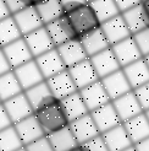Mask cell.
I'll use <instances>...</instances> for the list:
<instances>
[{"mask_svg":"<svg viewBox=\"0 0 149 151\" xmlns=\"http://www.w3.org/2000/svg\"><path fill=\"white\" fill-rule=\"evenodd\" d=\"M100 81H101L104 88H105L110 101H113V100L117 99V97L132 91V87L130 85L127 78L125 76L122 69H118V70L114 71L113 74L100 79Z\"/></svg>","mask_w":149,"mask_h":151,"instance_id":"cell-12","label":"cell"},{"mask_svg":"<svg viewBox=\"0 0 149 151\" xmlns=\"http://www.w3.org/2000/svg\"><path fill=\"white\" fill-rule=\"evenodd\" d=\"M47 137L54 151H67L76 145H78V142L69 125L51 134H48Z\"/></svg>","mask_w":149,"mask_h":151,"instance_id":"cell-28","label":"cell"},{"mask_svg":"<svg viewBox=\"0 0 149 151\" xmlns=\"http://www.w3.org/2000/svg\"><path fill=\"white\" fill-rule=\"evenodd\" d=\"M78 92L82 96V99H83L86 103V107L88 108L89 112L110 102V99L100 80H96L93 84L78 90Z\"/></svg>","mask_w":149,"mask_h":151,"instance_id":"cell-15","label":"cell"},{"mask_svg":"<svg viewBox=\"0 0 149 151\" xmlns=\"http://www.w3.org/2000/svg\"><path fill=\"white\" fill-rule=\"evenodd\" d=\"M23 38L27 43L29 50H31L33 58H37V57L42 55L43 53L55 48L45 26H42L40 28L23 36Z\"/></svg>","mask_w":149,"mask_h":151,"instance_id":"cell-19","label":"cell"},{"mask_svg":"<svg viewBox=\"0 0 149 151\" xmlns=\"http://www.w3.org/2000/svg\"><path fill=\"white\" fill-rule=\"evenodd\" d=\"M12 17L16 21V24L22 33V37L44 26L43 21L40 20L34 6H28L26 9L13 14Z\"/></svg>","mask_w":149,"mask_h":151,"instance_id":"cell-22","label":"cell"},{"mask_svg":"<svg viewBox=\"0 0 149 151\" xmlns=\"http://www.w3.org/2000/svg\"><path fill=\"white\" fill-rule=\"evenodd\" d=\"M115 3L118 7V10H120V12H123L126 10L131 9V7L140 4L142 0H115Z\"/></svg>","mask_w":149,"mask_h":151,"instance_id":"cell-41","label":"cell"},{"mask_svg":"<svg viewBox=\"0 0 149 151\" xmlns=\"http://www.w3.org/2000/svg\"><path fill=\"white\" fill-rule=\"evenodd\" d=\"M23 146L13 124L0 130V151H15Z\"/></svg>","mask_w":149,"mask_h":151,"instance_id":"cell-34","label":"cell"},{"mask_svg":"<svg viewBox=\"0 0 149 151\" xmlns=\"http://www.w3.org/2000/svg\"><path fill=\"white\" fill-rule=\"evenodd\" d=\"M60 3L62 5L64 12H69L73 9H76L79 5H83L86 3H88L87 0H60Z\"/></svg>","mask_w":149,"mask_h":151,"instance_id":"cell-40","label":"cell"},{"mask_svg":"<svg viewBox=\"0 0 149 151\" xmlns=\"http://www.w3.org/2000/svg\"><path fill=\"white\" fill-rule=\"evenodd\" d=\"M65 15L67 16L78 40H81L87 33L100 27V21L96 17L93 7L89 3L79 5L76 9L65 12Z\"/></svg>","mask_w":149,"mask_h":151,"instance_id":"cell-2","label":"cell"},{"mask_svg":"<svg viewBox=\"0 0 149 151\" xmlns=\"http://www.w3.org/2000/svg\"><path fill=\"white\" fill-rule=\"evenodd\" d=\"M133 145H135L137 151H149V137L136 142V144H133Z\"/></svg>","mask_w":149,"mask_h":151,"instance_id":"cell-44","label":"cell"},{"mask_svg":"<svg viewBox=\"0 0 149 151\" xmlns=\"http://www.w3.org/2000/svg\"><path fill=\"white\" fill-rule=\"evenodd\" d=\"M0 103H3V102H1V100H0Z\"/></svg>","mask_w":149,"mask_h":151,"instance_id":"cell-54","label":"cell"},{"mask_svg":"<svg viewBox=\"0 0 149 151\" xmlns=\"http://www.w3.org/2000/svg\"><path fill=\"white\" fill-rule=\"evenodd\" d=\"M13 127H15V129H16L23 146L27 144H31L34 140L45 135L43 128L40 127V124L38 122V119L35 118L34 113L32 116H29L25 119L20 120V122L15 123Z\"/></svg>","mask_w":149,"mask_h":151,"instance_id":"cell-17","label":"cell"},{"mask_svg":"<svg viewBox=\"0 0 149 151\" xmlns=\"http://www.w3.org/2000/svg\"><path fill=\"white\" fill-rule=\"evenodd\" d=\"M79 41L82 43V46H83L88 58H91L92 55L96 54V53H99V52L110 47L106 37L104 35V32L101 31L100 27H98L92 32L87 33L86 36L82 37Z\"/></svg>","mask_w":149,"mask_h":151,"instance_id":"cell-27","label":"cell"},{"mask_svg":"<svg viewBox=\"0 0 149 151\" xmlns=\"http://www.w3.org/2000/svg\"><path fill=\"white\" fill-rule=\"evenodd\" d=\"M4 1L7 6V9L10 10L11 15L23 10L28 6H33L31 0H4Z\"/></svg>","mask_w":149,"mask_h":151,"instance_id":"cell-38","label":"cell"},{"mask_svg":"<svg viewBox=\"0 0 149 151\" xmlns=\"http://www.w3.org/2000/svg\"><path fill=\"white\" fill-rule=\"evenodd\" d=\"M121 16L123 17L131 35H135L139 31H142V29L149 27V21L143 10L142 3L121 12Z\"/></svg>","mask_w":149,"mask_h":151,"instance_id":"cell-25","label":"cell"},{"mask_svg":"<svg viewBox=\"0 0 149 151\" xmlns=\"http://www.w3.org/2000/svg\"><path fill=\"white\" fill-rule=\"evenodd\" d=\"M34 7L44 25L59 19L61 15L65 14L60 0H44V1L34 5Z\"/></svg>","mask_w":149,"mask_h":151,"instance_id":"cell-30","label":"cell"},{"mask_svg":"<svg viewBox=\"0 0 149 151\" xmlns=\"http://www.w3.org/2000/svg\"><path fill=\"white\" fill-rule=\"evenodd\" d=\"M12 125V122L11 119L9 117V114H7V112L4 107L3 103H0V130L5 129V128Z\"/></svg>","mask_w":149,"mask_h":151,"instance_id":"cell-42","label":"cell"},{"mask_svg":"<svg viewBox=\"0 0 149 151\" xmlns=\"http://www.w3.org/2000/svg\"><path fill=\"white\" fill-rule=\"evenodd\" d=\"M133 40L137 43V46L142 53V55L145 57L149 54V27L142 29L135 35H132Z\"/></svg>","mask_w":149,"mask_h":151,"instance_id":"cell-35","label":"cell"},{"mask_svg":"<svg viewBox=\"0 0 149 151\" xmlns=\"http://www.w3.org/2000/svg\"><path fill=\"white\" fill-rule=\"evenodd\" d=\"M67 151H89V150H88V147L84 144H78V145H76L74 147L67 150Z\"/></svg>","mask_w":149,"mask_h":151,"instance_id":"cell-46","label":"cell"},{"mask_svg":"<svg viewBox=\"0 0 149 151\" xmlns=\"http://www.w3.org/2000/svg\"><path fill=\"white\" fill-rule=\"evenodd\" d=\"M34 59H35V62L38 64L39 69L43 74V78L45 80L51 78V76H54V75L57 73L67 69L56 48H53L45 53H43L42 55L37 57Z\"/></svg>","mask_w":149,"mask_h":151,"instance_id":"cell-18","label":"cell"},{"mask_svg":"<svg viewBox=\"0 0 149 151\" xmlns=\"http://www.w3.org/2000/svg\"><path fill=\"white\" fill-rule=\"evenodd\" d=\"M122 151H137V150H136L135 145H132V146H130V147H127V149H125V150H122Z\"/></svg>","mask_w":149,"mask_h":151,"instance_id":"cell-48","label":"cell"},{"mask_svg":"<svg viewBox=\"0 0 149 151\" xmlns=\"http://www.w3.org/2000/svg\"><path fill=\"white\" fill-rule=\"evenodd\" d=\"M0 48H1V47H0Z\"/></svg>","mask_w":149,"mask_h":151,"instance_id":"cell-55","label":"cell"},{"mask_svg":"<svg viewBox=\"0 0 149 151\" xmlns=\"http://www.w3.org/2000/svg\"><path fill=\"white\" fill-rule=\"evenodd\" d=\"M15 75H16V78L20 82V85L22 87L23 91L26 90L31 88L32 86L39 84V82L44 81L45 79L43 78V74L39 69L38 64H37L35 59L33 58L32 60H29V62L22 64L17 68H15L12 69Z\"/></svg>","mask_w":149,"mask_h":151,"instance_id":"cell-7","label":"cell"},{"mask_svg":"<svg viewBox=\"0 0 149 151\" xmlns=\"http://www.w3.org/2000/svg\"><path fill=\"white\" fill-rule=\"evenodd\" d=\"M111 103H113L114 108L117 112V114L120 117L122 123L133 118V117L138 116L139 113L143 112L135 92H133V90L127 93L122 95V96H120V97H117L115 100H113Z\"/></svg>","mask_w":149,"mask_h":151,"instance_id":"cell-11","label":"cell"},{"mask_svg":"<svg viewBox=\"0 0 149 151\" xmlns=\"http://www.w3.org/2000/svg\"><path fill=\"white\" fill-rule=\"evenodd\" d=\"M9 16H11L10 10L7 9V6H6L4 0H0V21L6 19V17H9Z\"/></svg>","mask_w":149,"mask_h":151,"instance_id":"cell-45","label":"cell"},{"mask_svg":"<svg viewBox=\"0 0 149 151\" xmlns=\"http://www.w3.org/2000/svg\"><path fill=\"white\" fill-rule=\"evenodd\" d=\"M21 37L22 33L12 15L0 21V47H4Z\"/></svg>","mask_w":149,"mask_h":151,"instance_id":"cell-32","label":"cell"},{"mask_svg":"<svg viewBox=\"0 0 149 151\" xmlns=\"http://www.w3.org/2000/svg\"><path fill=\"white\" fill-rule=\"evenodd\" d=\"M25 147L27 151H54L47 135H44V137L34 140L33 142H31V144L25 145Z\"/></svg>","mask_w":149,"mask_h":151,"instance_id":"cell-37","label":"cell"},{"mask_svg":"<svg viewBox=\"0 0 149 151\" xmlns=\"http://www.w3.org/2000/svg\"><path fill=\"white\" fill-rule=\"evenodd\" d=\"M133 92H135L137 100L140 104V107H142L143 112L149 109V81L147 84L139 86L137 88L133 90Z\"/></svg>","mask_w":149,"mask_h":151,"instance_id":"cell-36","label":"cell"},{"mask_svg":"<svg viewBox=\"0 0 149 151\" xmlns=\"http://www.w3.org/2000/svg\"><path fill=\"white\" fill-rule=\"evenodd\" d=\"M89 59H91V62L94 66V70L99 79H103L108 76V75L113 74L114 71L121 69L111 47L96 53V54L92 55Z\"/></svg>","mask_w":149,"mask_h":151,"instance_id":"cell-13","label":"cell"},{"mask_svg":"<svg viewBox=\"0 0 149 151\" xmlns=\"http://www.w3.org/2000/svg\"><path fill=\"white\" fill-rule=\"evenodd\" d=\"M110 47L113 49L114 54L121 68L136 62V60H138L140 58H143L142 53H140L137 43L135 42L132 36L113 44V46H110Z\"/></svg>","mask_w":149,"mask_h":151,"instance_id":"cell-5","label":"cell"},{"mask_svg":"<svg viewBox=\"0 0 149 151\" xmlns=\"http://www.w3.org/2000/svg\"><path fill=\"white\" fill-rule=\"evenodd\" d=\"M67 70L71 75L74 85H76L77 90H81L88 85H91L93 82H95L96 80H100L98 78V75H96L94 66L89 58L74 64L71 68H67Z\"/></svg>","mask_w":149,"mask_h":151,"instance_id":"cell-9","label":"cell"},{"mask_svg":"<svg viewBox=\"0 0 149 151\" xmlns=\"http://www.w3.org/2000/svg\"><path fill=\"white\" fill-rule=\"evenodd\" d=\"M144 113H145V116H147V118H148V120H149V109L144 111Z\"/></svg>","mask_w":149,"mask_h":151,"instance_id":"cell-52","label":"cell"},{"mask_svg":"<svg viewBox=\"0 0 149 151\" xmlns=\"http://www.w3.org/2000/svg\"><path fill=\"white\" fill-rule=\"evenodd\" d=\"M4 107L9 114L12 124L20 122V120L25 119L29 116H32L34 111L32 108L31 103H29L28 99L26 97L25 92H21L16 96L11 97V99L6 100L3 102Z\"/></svg>","mask_w":149,"mask_h":151,"instance_id":"cell-6","label":"cell"},{"mask_svg":"<svg viewBox=\"0 0 149 151\" xmlns=\"http://www.w3.org/2000/svg\"><path fill=\"white\" fill-rule=\"evenodd\" d=\"M101 137L105 141L109 151H122L133 145L122 123L101 133Z\"/></svg>","mask_w":149,"mask_h":151,"instance_id":"cell-21","label":"cell"},{"mask_svg":"<svg viewBox=\"0 0 149 151\" xmlns=\"http://www.w3.org/2000/svg\"><path fill=\"white\" fill-rule=\"evenodd\" d=\"M23 92L13 70L0 75V100L1 102Z\"/></svg>","mask_w":149,"mask_h":151,"instance_id":"cell-31","label":"cell"},{"mask_svg":"<svg viewBox=\"0 0 149 151\" xmlns=\"http://www.w3.org/2000/svg\"><path fill=\"white\" fill-rule=\"evenodd\" d=\"M32 1V4H33V6L34 5H37V4H39V3H42V1H44V0H31Z\"/></svg>","mask_w":149,"mask_h":151,"instance_id":"cell-49","label":"cell"},{"mask_svg":"<svg viewBox=\"0 0 149 151\" xmlns=\"http://www.w3.org/2000/svg\"><path fill=\"white\" fill-rule=\"evenodd\" d=\"M125 76L127 78L132 90L142 86L149 81V68L144 58H140L136 62L121 68Z\"/></svg>","mask_w":149,"mask_h":151,"instance_id":"cell-23","label":"cell"},{"mask_svg":"<svg viewBox=\"0 0 149 151\" xmlns=\"http://www.w3.org/2000/svg\"><path fill=\"white\" fill-rule=\"evenodd\" d=\"M89 4L93 7L100 24H103L104 21L109 19H113L118 14H121L115 0H92V1H89Z\"/></svg>","mask_w":149,"mask_h":151,"instance_id":"cell-33","label":"cell"},{"mask_svg":"<svg viewBox=\"0 0 149 151\" xmlns=\"http://www.w3.org/2000/svg\"><path fill=\"white\" fill-rule=\"evenodd\" d=\"M45 81L50 88L51 93L57 100H62L65 97L70 96L71 93L78 91L67 69L55 74L54 76L47 79Z\"/></svg>","mask_w":149,"mask_h":151,"instance_id":"cell-8","label":"cell"},{"mask_svg":"<svg viewBox=\"0 0 149 151\" xmlns=\"http://www.w3.org/2000/svg\"><path fill=\"white\" fill-rule=\"evenodd\" d=\"M15 151H27V150H26V147H25V146H22V147L17 149V150H15Z\"/></svg>","mask_w":149,"mask_h":151,"instance_id":"cell-51","label":"cell"},{"mask_svg":"<svg viewBox=\"0 0 149 151\" xmlns=\"http://www.w3.org/2000/svg\"><path fill=\"white\" fill-rule=\"evenodd\" d=\"M87 1H88V3H89V1H92V0H87Z\"/></svg>","mask_w":149,"mask_h":151,"instance_id":"cell-53","label":"cell"},{"mask_svg":"<svg viewBox=\"0 0 149 151\" xmlns=\"http://www.w3.org/2000/svg\"><path fill=\"white\" fill-rule=\"evenodd\" d=\"M100 28L105 35L110 46L132 36L121 14L116 15L113 19L104 21L103 24H100Z\"/></svg>","mask_w":149,"mask_h":151,"instance_id":"cell-14","label":"cell"},{"mask_svg":"<svg viewBox=\"0 0 149 151\" xmlns=\"http://www.w3.org/2000/svg\"><path fill=\"white\" fill-rule=\"evenodd\" d=\"M26 97L28 99L29 103H31L33 111H37L38 108L43 107L44 104H47L49 102H51L53 100H55L54 95L51 93L50 88L47 84V81L44 80L39 84H37L34 86H32L31 88L23 91Z\"/></svg>","mask_w":149,"mask_h":151,"instance_id":"cell-26","label":"cell"},{"mask_svg":"<svg viewBox=\"0 0 149 151\" xmlns=\"http://www.w3.org/2000/svg\"><path fill=\"white\" fill-rule=\"evenodd\" d=\"M142 6H143V10L148 17V21H149V0H142Z\"/></svg>","mask_w":149,"mask_h":151,"instance_id":"cell-47","label":"cell"},{"mask_svg":"<svg viewBox=\"0 0 149 151\" xmlns=\"http://www.w3.org/2000/svg\"><path fill=\"white\" fill-rule=\"evenodd\" d=\"M143 58H144L145 63H147V65H148V68H149V54H148V55H145V57H143Z\"/></svg>","mask_w":149,"mask_h":151,"instance_id":"cell-50","label":"cell"},{"mask_svg":"<svg viewBox=\"0 0 149 151\" xmlns=\"http://www.w3.org/2000/svg\"><path fill=\"white\" fill-rule=\"evenodd\" d=\"M122 124L133 144H136V142L149 137V120L144 112L139 113L138 116L133 117L128 120H126Z\"/></svg>","mask_w":149,"mask_h":151,"instance_id":"cell-24","label":"cell"},{"mask_svg":"<svg viewBox=\"0 0 149 151\" xmlns=\"http://www.w3.org/2000/svg\"><path fill=\"white\" fill-rule=\"evenodd\" d=\"M1 49L11 66V69H15V68H17L33 59V55L23 37L6 44V46L1 47Z\"/></svg>","mask_w":149,"mask_h":151,"instance_id":"cell-4","label":"cell"},{"mask_svg":"<svg viewBox=\"0 0 149 151\" xmlns=\"http://www.w3.org/2000/svg\"><path fill=\"white\" fill-rule=\"evenodd\" d=\"M84 145L88 147L89 151H109L105 141H104V139L101 137V134L92 138L91 140H88L87 142H84Z\"/></svg>","mask_w":149,"mask_h":151,"instance_id":"cell-39","label":"cell"},{"mask_svg":"<svg viewBox=\"0 0 149 151\" xmlns=\"http://www.w3.org/2000/svg\"><path fill=\"white\" fill-rule=\"evenodd\" d=\"M69 127L71 128L78 144H84L88 140H91L92 138L100 134L91 113H87V114L72 120V122H70Z\"/></svg>","mask_w":149,"mask_h":151,"instance_id":"cell-16","label":"cell"},{"mask_svg":"<svg viewBox=\"0 0 149 151\" xmlns=\"http://www.w3.org/2000/svg\"><path fill=\"white\" fill-rule=\"evenodd\" d=\"M10 70H12L11 66H10L9 62H7V59H6L5 54H4L3 49L0 48V75H3L5 73H7V71H10Z\"/></svg>","mask_w":149,"mask_h":151,"instance_id":"cell-43","label":"cell"},{"mask_svg":"<svg viewBox=\"0 0 149 151\" xmlns=\"http://www.w3.org/2000/svg\"><path fill=\"white\" fill-rule=\"evenodd\" d=\"M34 116L38 119L45 135L51 134L59 129H62V128L70 124V120L65 112L64 106L61 101L57 99L34 111Z\"/></svg>","mask_w":149,"mask_h":151,"instance_id":"cell-1","label":"cell"},{"mask_svg":"<svg viewBox=\"0 0 149 151\" xmlns=\"http://www.w3.org/2000/svg\"><path fill=\"white\" fill-rule=\"evenodd\" d=\"M59 54H60L62 62L65 63L66 68H71L82 60L88 58L87 53L82 46L79 40H71L62 43L61 46L56 47Z\"/></svg>","mask_w":149,"mask_h":151,"instance_id":"cell-20","label":"cell"},{"mask_svg":"<svg viewBox=\"0 0 149 151\" xmlns=\"http://www.w3.org/2000/svg\"><path fill=\"white\" fill-rule=\"evenodd\" d=\"M60 101L64 106L65 112H66V114H67V118L70 122L89 113L88 108L86 107V103L78 91L71 93L70 96L65 97V99H62Z\"/></svg>","mask_w":149,"mask_h":151,"instance_id":"cell-29","label":"cell"},{"mask_svg":"<svg viewBox=\"0 0 149 151\" xmlns=\"http://www.w3.org/2000/svg\"><path fill=\"white\" fill-rule=\"evenodd\" d=\"M47 28V31L50 36L51 41H53L55 48L61 46L62 43L71 41V40H78L76 33H74L73 28L70 24L67 16L64 14L59 19L49 22V24L44 25Z\"/></svg>","mask_w":149,"mask_h":151,"instance_id":"cell-3","label":"cell"},{"mask_svg":"<svg viewBox=\"0 0 149 151\" xmlns=\"http://www.w3.org/2000/svg\"><path fill=\"white\" fill-rule=\"evenodd\" d=\"M89 113H91V116H92L100 134L122 123L120 117L117 114V112L114 108L113 103H111V101L103 104L101 107L95 108L94 111L89 112Z\"/></svg>","mask_w":149,"mask_h":151,"instance_id":"cell-10","label":"cell"}]
</instances>
